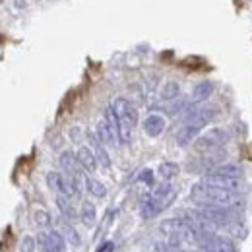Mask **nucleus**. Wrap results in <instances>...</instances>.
Masks as SVG:
<instances>
[{"instance_id": "ddd939ff", "label": "nucleus", "mask_w": 252, "mask_h": 252, "mask_svg": "<svg viewBox=\"0 0 252 252\" xmlns=\"http://www.w3.org/2000/svg\"><path fill=\"white\" fill-rule=\"evenodd\" d=\"M214 82H200V84H196V88L192 90V103L196 105V103H204V101H208L212 94H214Z\"/></svg>"}, {"instance_id": "b1692460", "label": "nucleus", "mask_w": 252, "mask_h": 252, "mask_svg": "<svg viewBox=\"0 0 252 252\" xmlns=\"http://www.w3.org/2000/svg\"><path fill=\"white\" fill-rule=\"evenodd\" d=\"M64 235H66L68 245H72V247H80V245H82V239H80L78 231H76L72 225H64Z\"/></svg>"}, {"instance_id": "bb28decb", "label": "nucleus", "mask_w": 252, "mask_h": 252, "mask_svg": "<svg viewBox=\"0 0 252 252\" xmlns=\"http://www.w3.org/2000/svg\"><path fill=\"white\" fill-rule=\"evenodd\" d=\"M113 251H115V245H113V243H105L97 252H113Z\"/></svg>"}, {"instance_id": "f257e3e1", "label": "nucleus", "mask_w": 252, "mask_h": 252, "mask_svg": "<svg viewBox=\"0 0 252 252\" xmlns=\"http://www.w3.org/2000/svg\"><path fill=\"white\" fill-rule=\"evenodd\" d=\"M190 198L200 206H221V208H237L241 206V196L235 190H227L210 185L206 181L196 183L190 190Z\"/></svg>"}, {"instance_id": "a878e982", "label": "nucleus", "mask_w": 252, "mask_h": 252, "mask_svg": "<svg viewBox=\"0 0 252 252\" xmlns=\"http://www.w3.org/2000/svg\"><path fill=\"white\" fill-rule=\"evenodd\" d=\"M35 251V239L33 237H26L22 241V247H20V252H33Z\"/></svg>"}, {"instance_id": "aec40b11", "label": "nucleus", "mask_w": 252, "mask_h": 252, "mask_svg": "<svg viewBox=\"0 0 252 252\" xmlns=\"http://www.w3.org/2000/svg\"><path fill=\"white\" fill-rule=\"evenodd\" d=\"M159 175H161V179H165V181H171L173 177H177L179 175V165L177 163H173V161H163L161 165H159Z\"/></svg>"}, {"instance_id": "a211bd4d", "label": "nucleus", "mask_w": 252, "mask_h": 252, "mask_svg": "<svg viewBox=\"0 0 252 252\" xmlns=\"http://www.w3.org/2000/svg\"><path fill=\"white\" fill-rule=\"evenodd\" d=\"M97 138H99V142L105 146V144H119L117 140H115V136H113V132H111V128L109 125L105 123V119L97 125Z\"/></svg>"}, {"instance_id": "7ed1b4c3", "label": "nucleus", "mask_w": 252, "mask_h": 252, "mask_svg": "<svg viewBox=\"0 0 252 252\" xmlns=\"http://www.w3.org/2000/svg\"><path fill=\"white\" fill-rule=\"evenodd\" d=\"M227 140H229L227 130H223V128H212V130H208L206 134H202V136H198L194 140V150L198 154H210V152L220 150Z\"/></svg>"}, {"instance_id": "9b49d317", "label": "nucleus", "mask_w": 252, "mask_h": 252, "mask_svg": "<svg viewBox=\"0 0 252 252\" xmlns=\"http://www.w3.org/2000/svg\"><path fill=\"white\" fill-rule=\"evenodd\" d=\"M204 181H206V183H210V185L221 187V189L235 190V192H239V189L243 187L241 179H231V177H220V175H206V177H204Z\"/></svg>"}, {"instance_id": "9d476101", "label": "nucleus", "mask_w": 252, "mask_h": 252, "mask_svg": "<svg viewBox=\"0 0 252 252\" xmlns=\"http://www.w3.org/2000/svg\"><path fill=\"white\" fill-rule=\"evenodd\" d=\"M76 158H78V163H80V167H82L84 171L94 173L95 169H97V158H95L92 148H86V146L80 148V150L76 152Z\"/></svg>"}, {"instance_id": "2eb2a0df", "label": "nucleus", "mask_w": 252, "mask_h": 252, "mask_svg": "<svg viewBox=\"0 0 252 252\" xmlns=\"http://www.w3.org/2000/svg\"><path fill=\"white\" fill-rule=\"evenodd\" d=\"M90 140H92V146H94V154L97 161L105 167V169H109L111 167V158H109V154L105 152V148H103V144L99 142V138L94 136V134H90Z\"/></svg>"}, {"instance_id": "423d86ee", "label": "nucleus", "mask_w": 252, "mask_h": 252, "mask_svg": "<svg viewBox=\"0 0 252 252\" xmlns=\"http://www.w3.org/2000/svg\"><path fill=\"white\" fill-rule=\"evenodd\" d=\"M175 194H177V192H175V189H173L169 183H161L158 189L150 194V198L154 200V204L159 208V212H163L165 208H169V206L173 204Z\"/></svg>"}, {"instance_id": "f8f14e48", "label": "nucleus", "mask_w": 252, "mask_h": 252, "mask_svg": "<svg viewBox=\"0 0 252 252\" xmlns=\"http://www.w3.org/2000/svg\"><path fill=\"white\" fill-rule=\"evenodd\" d=\"M163 130H165V119L161 115H150L144 121V132L152 138H158Z\"/></svg>"}, {"instance_id": "5701e85b", "label": "nucleus", "mask_w": 252, "mask_h": 252, "mask_svg": "<svg viewBox=\"0 0 252 252\" xmlns=\"http://www.w3.org/2000/svg\"><path fill=\"white\" fill-rule=\"evenodd\" d=\"M33 221L37 227H49L51 225V214L47 210H35L33 212Z\"/></svg>"}, {"instance_id": "412c9836", "label": "nucleus", "mask_w": 252, "mask_h": 252, "mask_svg": "<svg viewBox=\"0 0 252 252\" xmlns=\"http://www.w3.org/2000/svg\"><path fill=\"white\" fill-rule=\"evenodd\" d=\"M179 94H181V86L177 82H167L161 90V99L163 101H173V99L179 97Z\"/></svg>"}, {"instance_id": "f03ea898", "label": "nucleus", "mask_w": 252, "mask_h": 252, "mask_svg": "<svg viewBox=\"0 0 252 252\" xmlns=\"http://www.w3.org/2000/svg\"><path fill=\"white\" fill-rule=\"evenodd\" d=\"M113 111L119 119V142L121 144H130L132 140V130L138 125V111L136 107L125 99V97H119L113 101Z\"/></svg>"}, {"instance_id": "4468645a", "label": "nucleus", "mask_w": 252, "mask_h": 252, "mask_svg": "<svg viewBox=\"0 0 252 252\" xmlns=\"http://www.w3.org/2000/svg\"><path fill=\"white\" fill-rule=\"evenodd\" d=\"M200 134V128H196V126H190V125H183V128L177 132V144L179 146H190L194 140H196V136Z\"/></svg>"}, {"instance_id": "393cba45", "label": "nucleus", "mask_w": 252, "mask_h": 252, "mask_svg": "<svg viewBox=\"0 0 252 252\" xmlns=\"http://www.w3.org/2000/svg\"><path fill=\"white\" fill-rule=\"evenodd\" d=\"M138 181L152 187V185H154V171H152V169H144V171L138 175Z\"/></svg>"}, {"instance_id": "20e7f679", "label": "nucleus", "mask_w": 252, "mask_h": 252, "mask_svg": "<svg viewBox=\"0 0 252 252\" xmlns=\"http://www.w3.org/2000/svg\"><path fill=\"white\" fill-rule=\"evenodd\" d=\"M216 117H218V107H210V105H206V107H194V109H190L189 113H187L185 125L196 126V128L202 130L206 125H210Z\"/></svg>"}, {"instance_id": "1a4fd4ad", "label": "nucleus", "mask_w": 252, "mask_h": 252, "mask_svg": "<svg viewBox=\"0 0 252 252\" xmlns=\"http://www.w3.org/2000/svg\"><path fill=\"white\" fill-rule=\"evenodd\" d=\"M206 175H220V177H231V179H243L245 171H243L241 165H235V163H220L218 167H214Z\"/></svg>"}, {"instance_id": "39448f33", "label": "nucleus", "mask_w": 252, "mask_h": 252, "mask_svg": "<svg viewBox=\"0 0 252 252\" xmlns=\"http://www.w3.org/2000/svg\"><path fill=\"white\" fill-rule=\"evenodd\" d=\"M37 243L43 252H64L66 249V239L59 231H51V233H41L37 237Z\"/></svg>"}, {"instance_id": "6ab92c4d", "label": "nucleus", "mask_w": 252, "mask_h": 252, "mask_svg": "<svg viewBox=\"0 0 252 252\" xmlns=\"http://www.w3.org/2000/svg\"><path fill=\"white\" fill-rule=\"evenodd\" d=\"M86 189L88 192L95 196V198H105L107 196V189L103 183H99L97 179H92V177H86Z\"/></svg>"}, {"instance_id": "dca6fc26", "label": "nucleus", "mask_w": 252, "mask_h": 252, "mask_svg": "<svg viewBox=\"0 0 252 252\" xmlns=\"http://www.w3.org/2000/svg\"><path fill=\"white\" fill-rule=\"evenodd\" d=\"M80 220L86 227H94L95 221H97V210L92 202H84L82 204V210H80Z\"/></svg>"}, {"instance_id": "6e6552de", "label": "nucleus", "mask_w": 252, "mask_h": 252, "mask_svg": "<svg viewBox=\"0 0 252 252\" xmlns=\"http://www.w3.org/2000/svg\"><path fill=\"white\" fill-rule=\"evenodd\" d=\"M61 167L64 169V173L68 177H84V169L80 167L78 163V158L72 154V152H63L61 154Z\"/></svg>"}, {"instance_id": "0eeeda50", "label": "nucleus", "mask_w": 252, "mask_h": 252, "mask_svg": "<svg viewBox=\"0 0 252 252\" xmlns=\"http://www.w3.org/2000/svg\"><path fill=\"white\" fill-rule=\"evenodd\" d=\"M204 252H237V245L227 239V237H220V235H214L206 247H202Z\"/></svg>"}, {"instance_id": "4be33fe9", "label": "nucleus", "mask_w": 252, "mask_h": 252, "mask_svg": "<svg viewBox=\"0 0 252 252\" xmlns=\"http://www.w3.org/2000/svg\"><path fill=\"white\" fill-rule=\"evenodd\" d=\"M57 206L61 208V212H63L64 218H68V220H74V218H76V212H74V208L68 204V198H66V196H61V194H59V198H57Z\"/></svg>"}, {"instance_id": "f3484780", "label": "nucleus", "mask_w": 252, "mask_h": 252, "mask_svg": "<svg viewBox=\"0 0 252 252\" xmlns=\"http://www.w3.org/2000/svg\"><path fill=\"white\" fill-rule=\"evenodd\" d=\"M140 214H142V218L144 220H152V218H156L159 212V208L154 204V200L150 198V196H146L144 200H142V204H140Z\"/></svg>"}]
</instances>
